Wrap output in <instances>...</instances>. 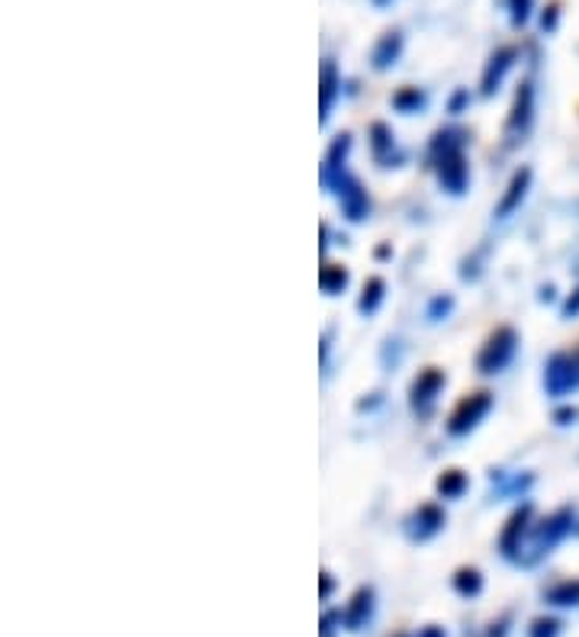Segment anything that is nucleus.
Segmentation results:
<instances>
[{
    "mask_svg": "<svg viewBox=\"0 0 579 637\" xmlns=\"http://www.w3.org/2000/svg\"><path fill=\"white\" fill-rule=\"evenodd\" d=\"M532 13V0H512V20L515 23H525Z\"/></svg>",
    "mask_w": 579,
    "mask_h": 637,
    "instance_id": "5701e85b",
    "label": "nucleus"
},
{
    "mask_svg": "<svg viewBox=\"0 0 579 637\" xmlns=\"http://www.w3.org/2000/svg\"><path fill=\"white\" fill-rule=\"evenodd\" d=\"M547 602L554 605H577L579 602V583H560L547 593Z\"/></svg>",
    "mask_w": 579,
    "mask_h": 637,
    "instance_id": "aec40b11",
    "label": "nucleus"
},
{
    "mask_svg": "<svg viewBox=\"0 0 579 637\" xmlns=\"http://www.w3.org/2000/svg\"><path fill=\"white\" fill-rule=\"evenodd\" d=\"M544 383L550 389V396H567L570 389L579 386V351L577 354H557L550 358L547 364V374H544Z\"/></svg>",
    "mask_w": 579,
    "mask_h": 637,
    "instance_id": "20e7f679",
    "label": "nucleus"
},
{
    "mask_svg": "<svg viewBox=\"0 0 579 637\" xmlns=\"http://www.w3.org/2000/svg\"><path fill=\"white\" fill-rule=\"evenodd\" d=\"M532 107H535V90H532V85H522L518 97H515V107H512V117H509V127H505L509 142H518L528 132V127H532Z\"/></svg>",
    "mask_w": 579,
    "mask_h": 637,
    "instance_id": "423d86ee",
    "label": "nucleus"
},
{
    "mask_svg": "<svg viewBox=\"0 0 579 637\" xmlns=\"http://www.w3.org/2000/svg\"><path fill=\"white\" fill-rule=\"evenodd\" d=\"M418 637H445V631L441 628H425Z\"/></svg>",
    "mask_w": 579,
    "mask_h": 637,
    "instance_id": "cd10ccee",
    "label": "nucleus"
},
{
    "mask_svg": "<svg viewBox=\"0 0 579 637\" xmlns=\"http://www.w3.org/2000/svg\"><path fill=\"white\" fill-rule=\"evenodd\" d=\"M373 612V593L371 590H361V593L351 598V605H348V612H345V625L351 628V631H358L368 618H371Z\"/></svg>",
    "mask_w": 579,
    "mask_h": 637,
    "instance_id": "f8f14e48",
    "label": "nucleus"
},
{
    "mask_svg": "<svg viewBox=\"0 0 579 637\" xmlns=\"http://www.w3.org/2000/svg\"><path fill=\"white\" fill-rule=\"evenodd\" d=\"M400 45H403V40H400V33H390V36H383L380 40V45H376V52H373V65L376 68H386L396 55H400Z\"/></svg>",
    "mask_w": 579,
    "mask_h": 637,
    "instance_id": "2eb2a0df",
    "label": "nucleus"
},
{
    "mask_svg": "<svg viewBox=\"0 0 579 637\" xmlns=\"http://www.w3.org/2000/svg\"><path fill=\"white\" fill-rule=\"evenodd\" d=\"M438 490H441L445 499H455V496H460V493L467 490V476H463L460 470H448V473L438 480Z\"/></svg>",
    "mask_w": 579,
    "mask_h": 637,
    "instance_id": "f3484780",
    "label": "nucleus"
},
{
    "mask_svg": "<svg viewBox=\"0 0 579 637\" xmlns=\"http://www.w3.org/2000/svg\"><path fill=\"white\" fill-rule=\"evenodd\" d=\"M570 521V512H557L554 518H547V521H540L538 528H535V541H532V551H535V560H538L540 553H550V548L564 538V531L570 528L567 525Z\"/></svg>",
    "mask_w": 579,
    "mask_h": 637,
    "instance_id": "0eeeda50",
    "label": "nucleus"
},
{
    "mask_svg": "<svg viewBox=\"0 0 579 637\" xmlns=\"http://www.w3.org/2000/svg\"><path fill=\"white\" fill-rule=\"evenodd\" d=\"M515 348H518V336L512 329H499L490 336V341L483 344L480 358H477V367L483 374H499L509 367V361L515 358Z\"/></svg>",
    "mask_w": 579,
    "mask_h": 637,
    "instance_id": "7ed1b4c3",
    "label": "nucleus"
},
{
    "mask_svg": "<svg viewBox=\"0 0 579 637\" xmlns=\"http://www.w3.org/2000/svg\"><path fill=\"white\" fill-rule=\"evenodd\" d=\"M441 525H445V512L438 509V506H422L409 518V535H413L415 541H428L431 535L441 531Z\"/></svg>",
    "mask_w": 579,
    "mask_h": 637,
    "instance_id": "9d476101",
    "label": "nucleus"
},
{
    "mask_svg": "<svg viewBox=\"0 0 579 637\" xmlns=\"http://www.w3.org/2000/svg\"><path fill=\"white\" fill-rule=\"evenodd\" d=\"M557 631H560V622H554V618H538L532 625V637H557Z\"/></svg>",
    "mask_w": 579,
    "mask_h": 637,
    "instance_id": "4be33fe9",
    "label": "nucleus"
},
{
    "mask_svg": "<svg viewBox=\"0 0 579 637\" xmlns=\"http://www.w3.org/2000/svg\"><path fill=\"white\" fill-rule=\"evenodd\" d=\"M431 158H435V171H438L441 187L451 190V194H463L470 171H467V158H463V145H460L455 132H438L435 135Z\"/></svg>",
    "mask_w": 579,
    "mask_h": 637,
    "instance_id": "f257e3e1",
    "label": "nucleus"
},
{
    "mask_svg": "<svg viewBox=\"0 0 579 637\" xmlns=\"http://www.w3.org/2000/svg\"><path fill=\"white\" fill-rule=\"evenodd\" d=\"M319 284H323V290H326V294H341V290H345V284H348V274H345L341 267H335V264H326V267H323Z\"/></svg>",
    "mask_w": 579,
    "mask_h": 637,
    "instance_id": "a211bd4d",
    "label": "nucleus"
},
{
    "mask_svg": "<svg viewBox=\"0 0 579 637\" xmlns=\"http://www.w3.org/2000/svg\"><path fill=\"white\" fill-rule=\"evenodd\" d=\"M532 509L528 506H522V509L515 512L512 518H509V525H505V531H502V553L505 557H518V551H522V541L528 538V531H532Z\"/></svg>",
    "mask_w": 579,
    "mask_h": 637,
    "instance_id": "6e6552de",
    "label": "nucleus"
},
{
    "mask_svg": "<svg viewBox=\"0 0 579 637\" xmlns=\"http://www.w3.org/2000/svg\"><path fill=\"white\" fill-rule=\"evenodd\" d=\"M564 312H567V316H573V312H579V297L570 299V303L564 306Z\"/></svg>",
    "mask_w": 579,
    "mask_h": 637,
    "instance_id": "bb28decb",
    "label": "nucleus"
},
{
    "mask_svg": "<svg viewBox=\"0 0 579 637\" xmlns=\"http://www.w3.org/2000/svg\"><path fill=\"white\" fill-rule=\"evenodd\" d=\"M383 299V281H371L364 287V297H361V312H373Z\"/></svg>",
    "mask_w": 579,
    "mask_h": 637,
    "instance_id": "412c9836",
    "label": "nucleus"
},
{
    "mask_svg": "<svg viewBox=\"0 0 579 637\" xmlns=\"http://www.w3.org/2000/svg\"><path fill=\"white\" fill-rule=\"evenodd\" d=\"M331 593V576L329 573H323V598H329Z\"/></svg>",
    "mask_w": 579,
    "mask_h": 637,
    "instance_id": "a878e982",
    "label": "nucleus"
},
{
    "mask_svg": "<svg viewBox=\"0 0 579 637\" xmlns=\"http://www.w3.org/2000/svg\"><path fill=\"white\" fill-rule=\"evenodd\" d=\"M338 87H341V81H338V68H335L331 62H326V65H323V123L329 120Z\"/></svg>",
    "mask_w": 579,
    "mask_h": 637,
    "instance_id": "4468645a",
    "label": "nucleus"
},
{
    "mask_svg": "<svg viewBox=\"0 0 579 637\" xmlns=\"http://www.w3.org/2000/svg\"><path fill=\"white\" fill-rule=\"evenodd\" d=\"M512 58H515L512 48H502V52L493 55V62H490V68H487V75H483V94H493V90L502 85L505 72L512 68Z\"/></svg>",
    "mask_w": 579,
    "mask_h": 637,
    "instance_id": "ddd939ff",
    "label": "nucleus"
},
{
    "mask_svg": "<svg viewBox=\"0 0 579 637\" xmlns=\"http://www.w3.org/2000/svg\"><path fill=\"white\" fill-rule=\"evenodd\" d=\"M528 184H532V171L528 168H522L515 177H512V184H509V190H505L502 204L496 207L499 219L512 216V212L522 207V200H525V194H528Z\"/></svg>",
    "mask_w": 579,
    "mask_h": 637,
    "instance_id": "9b49d317",
    "label": "nucleus"
},
{
    "mask_svg": "<svg viewBox=\"0 0 579 637\" xmlns=\"http://www.w3.org/2000/svg\"><path fill=\"white\" fill-rule=\"evenodd\" d=\"M490 409H493V396H490V393H473V396H467L455 413H451L448 431H451V435H467V431H473L477 425L483 422V416H487Z\"/></svg>",
    "mask_w": 579,
    "mask_h": 637,
    "instance_id": "39448f33",
    "label": "nucleus"
},
{
    "mask_svg": "<svg viewBox=\"0 0 579 637\" xmlns=\"http://www.w3.org/2000/svg\"><path fill=\"white\" fill-rule=\"evenodd\" d=\"M418 103H422V97H418V94H403V97H396V107H403V110L418 107Z\"/></svg>",
    "mask_w": 579,
    "mask_h": 637,
    "instance_id": "b1692460",
    "label": "nucleus"
},
{
    "mask_svg": "<svg viewBox=\"0 0 579 637\" xmlns=\"http://www.w3.org/2000/svg\"><path fill=\"white\" fill-rule=\"evenodd\" d=\"M338 622H341V615H326V618H323V637H331L335 635V625H338Z\"/></svg>",
    "mask_w": 579,
    "mask_h": 637,
    "instance_id": "393cba45",
    "label": "nucleus"
},
{
    "mask_svg": "<svg viewBox=\"0 0 579 637\" xmlns=\"http://www.w3.org/2000/svg\"><path fill=\"white\" fill-rule=\"evenodd\" d=\"M323 177H326V184L335 190V197H338V204H341V210H345L348 219H364V216H368L371 200H368L364 187H361L354 177H348V171H329V174H323Z\"/></svg>",
    "mask_w": 579,
    "mask_h": 637,
    "instance_id": "f03ea898",
    "label": "nucleus"
},
{
    "mask_svg": "<svg viewBox=\"0 0 579 637\" xmlns=\"http://www.w3.org/2000/svg\"><path fill=\"white\" fill-rule=\"evenodd\" d=\"M480 586H483V580H480L477 570H460L455 576V590L460 595H477L480 593Z\"/></svg>",
    "mask_w": 579,
    "mask_h": 637,
    "instance_id": "6ab92c4d",
    "label": "nucleus"
},
{
    "mask_svg": "<svg viewBox=\"0 0 579 637\" xmlns=\"http://www.w3.org/2000/svg\"><path fill=\"white\" fill-rule=\"evenodd\" d=\"M441 386H445V374L441 371H425V374H418V381L413 383V406L418 413H428L431 406H435V399H438V393H441Z\"/></svg>",
    "mask_w": 579,
    "mask_h": 637,
    "instance_id": "1a4fd4ad",
    "label": "nucleus"
},
{
    "mask_svg": "<svg viewBox=\"0 0 579 637\" xmlns=\"http://www.w3.org/2000/svg\"><path fill=\"white\" fill-rule=\"evenodd\" d=\"M373 155H376L383 165L393 162V135H390L386 127H373Z\"/></svg>",
    "mask_w": 579,
    "mask_h": 637,
    "instance_id": "dca6fc26",
    "label": "nucleus"
}]
</instances>
